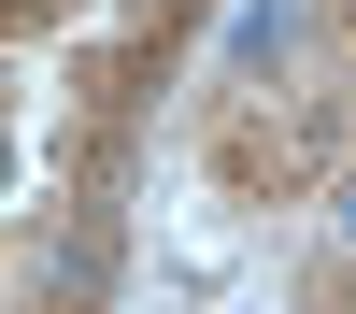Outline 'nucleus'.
I'll return each instance as SVG.
<instances>
[{
	"label": "nucleus",
	"mask_w": 356,
	"mask_h": 314,
	"mask_svg": "<svg viewBox=\"0 0 356 314\" xmlns=\"http://www.w3.org/2000/svg\"><path fill=\"white\" fill-rule=\"evenodd\" d=\"M342 228H356V214H342Z\"/></svg>",
	"instance_id": "f257e3e1"
}]
</instances>
